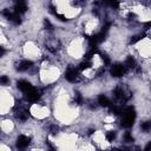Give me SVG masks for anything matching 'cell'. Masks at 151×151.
Here are the masks:
<instances>
[{"mask_svg": "<svg viewBox=\"0 0 151 151\" xmlns=\"http://www.w3.org/2000/svg\"><path fill=\"white\" fill-rule=\"evenodd\" d=\"M32 143V137L28 136L27 133H24V132H20L19 134L15 136V139H14V145L17 149L19 150H24V149H27L29 147Z\"/></svg>", "mask_w": 151, "mask_h": 151, "instance_id": "cell-3", "label": "cell"}, {"mask_svg": "<svg viewBox=\"0 0 151 151\" xmlns=\"http://www.w3.org/2000/svg\"><path fill=\"white\" fill-rule=\"evenodd\" d=\"M127 70L125 68L124 64L119 60V61H114L111 63V65L109 66V76L112 79H122L123 77H125L127 74Z\"/></svg>", "mask_w": 151, "mask_h": 151, "instance_id": "cell-2", "label": "cell"}, {"mask_svg": "<svg viewBox=\"0 0 151 151\" xmlns=\"http://www.w3.org/2000/svg\"><path fill=\"white\" fill-rule=\"evenodd\" d=\"M12 80L8 74H0V87H8Z\"/></svg>", "mask_w": 151, "mask_h": 151, "instance_id": "cell-4", "label": "cell"}, {"mask_svg": "<svg viewBox=\"0 0 151 151\" xmlns=\"http://www.w3.org/2000/svg\"><path fill=\"white\" fill-rule=\"evenodd\" d=\"M63 77L65 79L66 83L68 84H72V85H76V84H79L83 79V76L81 73L79 72L77 65H67L64 70V73H63Z\"/></svg>", "mask_w": 151, "mask_h": 151, "instance_id": "cell-1", "label": "cell"}]
</instances>
